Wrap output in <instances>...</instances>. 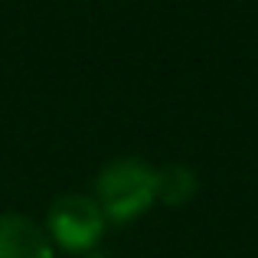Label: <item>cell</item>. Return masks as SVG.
Here are the masks:
<instances>
[{"instance_id":"obj_1","label":"cell","mask_w":258,"mask_h":258,"mask_svg":"<svg viewBox=\"0 0 258 258\" xmlns=\"http://www.w3.org/2000/svg\"><path fill=\"white\" fill-rule=\"evenodd\" d=\"M95 203L101 206L105 219L131 222L144 216L157 203L154 193V167L141 157H118L95 180Z\"/></svg>"},{"instance_id":"obj_2","label":"cell","mask_w":258,"mask_h":258,"mask_svg":"<svg viewBox=\"0 0 258 258\" xmlns=\"http://www.w3.org/2000/svg\"><path fill=\"white\" fill-rule=\"evenodd\" d=\"M105 222L108 219L95 203V196L66 193L52 200L49 213H46V235L66 252H88L92 245H98Z\"/></svg>"},{"instance_id":"obj_3","label":"cell","mask_w":258,"mask_h":258,"mask_svg":"<svg viewBox=\"0 0 258 258\" xmlns=\"http://www.w3.org/2000/svg\"><path fill=\"white\" fill-rule=\"evenodd\" d=\"M0 258H52V242L36 219L0 213Z\"/></svg>"},{"instance_id":"obj_4","label":"cell","mask_w":258,"mask_h":258,"mask_svg":"<svg viewBox=\"0 0 258 258\" xmlns=\"http://www.w3.org/2000/svg\"><path fill=\"white\" fill-rule=\"evenodd\" d=\"M154 193L164 206H183L196 196V173L186 164L154 167Z\"/></svg>"},{"instance_id":"obj_5","label":"cell","mask_w":258,"mask_h":258,"mask_svg":"<svg viewBox=\"0 0 258 258\" xmlns=\"http://www.w3.org/2000/svg\"><path fill=\"white\" fill-rule=\"evenodd\" d=\"M85 258H108V255H95V252H92V255H85Z\"/></svg>"}]
</instances>
